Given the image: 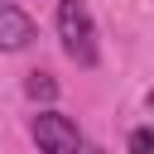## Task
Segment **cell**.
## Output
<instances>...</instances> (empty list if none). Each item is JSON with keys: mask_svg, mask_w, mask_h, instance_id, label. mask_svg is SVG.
Returning a JSON list of instances; mask_svg holds the SVG:
<instances>
[{"mask_svg": "<svg viewBox=\"0 0 154 154\" xmlns=\"http://www.w3.org/2000/svg\"><path fill=\"white\" fill-rule=\"evenodd\" d=\"M130 154H154V135H149L144 125H140V130L130 135Z\"/></svg>", "mask_w": 154, "mask_h": 154, "instance_id": "cell-5", "label": "cell"}, {"mask_svg": "<svg viewBox=\"0 0 154 154\" xmlns=\"http://www.w3.org/2000/svg\"><path fill=\"white\" fill-rule=\"evenodd\" d=\"M58 38L77 67H96V58H101L96 53V24H91L82 0H58Z\"/></svg>", "mask_w": 154, "mask_h": 154, "instance_id": "cell-1", "label": "cell"}, {"mask_svg": "<svg viewBox=\"0 0 154 154\" xmlns=\"http://www.w3.org/2000/svg\"><path fill=\"white\" fill-rule=\"evenodd\" d=\"M82 154H101V149H82Z\"/></svg>", "mask_w": 154, "mask_h": 154, "instance_id": "cell-6", "label": "cell"}, {"mask_svg": "<svg viewBox=\"0 0 154 154\" xmlns=\"http://www.w3.org/2000/svg\"><path fill=\"white\" fill-rule=\"evenodd\" d=\"M29 130H34V144H38V154H77V149H82V135H77V125H72L67 116H58V111H38Z\"/></svg>", "mask_w": 154, "mask_h": 154, "instance_id": "cell-2", "label": "cell"}, {"mask_svg": "<svg viewBox=\"0 0 154 154\" xmlns=\"http://www.w3.org/2000/svg\"><path fill=\"white\" fill-rule=\"evenodd\" d=\"M24 91H29V101H58V82H53V72H29Z\"/></svg>", "mask_w": 154, "mask_h": 154, "instance_id": "cell-4", "label": "cell"}, {"mask_svg": "<svg viewBox=\"0 0 154 154\" xmlns=\"http://www.w3.org/2000/svg\"><path fill=\"white\" fill-rule=\"evenodd\" d=\"M34 43V19L19 5H0V53H19Z\"/></svg>", "mask_w": 154, "mask_h": 154, "instance_id": "cell-3", "label": "cell"}]
</instances>
